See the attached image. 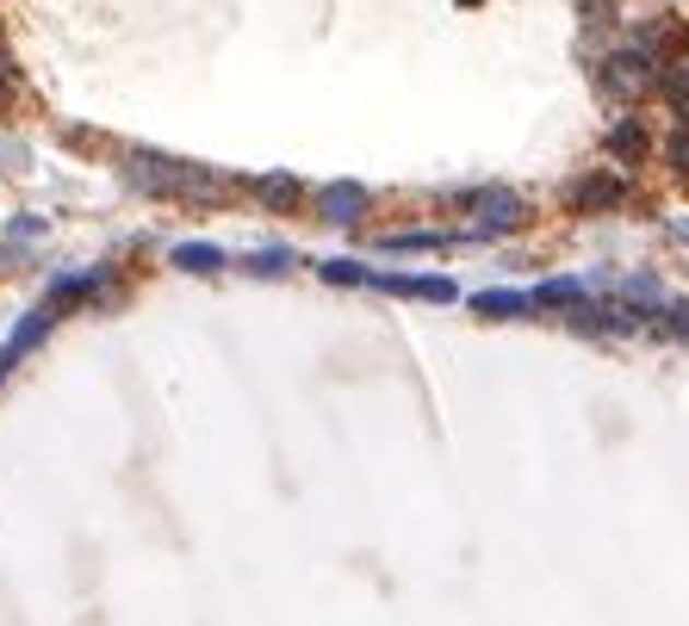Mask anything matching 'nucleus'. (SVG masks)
I'll return each mask as SVG.
<instances>
[{
    "mask_svg": "<svg viewBox=\"0 0 689 626\" xmlns=\"http://www.w3.org/2000/svg\"><path fill=\"white\" fill-rule=\"evenodd\" d=\"M118 162H125V180H131L137 192H150V199H168V205H224V199H236V180L218 168H206V162H180V155L168 150H143V143H131V150H118Z\"/></svg>",
    "mask_w": 689,
    "mask_h": 626,
    "instance_id": "1",
    "label": "nucleus"
},
{
    "mask_svg": "<svg viewBox=\"0 0 689 626\" xmlns=\"http://www.w3.org/2000/svg\"><path fill=\"white\" fill-rule=\"evenodd\" d=\"M472 224L459 229V248H472V243H498V236H510V229L528 224V199H522L516 187H454L447 192Z\"/></svg>",
    "mask_w": 689,
    "mask_h": 626,
    "instance_id": "2",
    "label": "nucleus"
},
{
    "mask_svg": "<svg viewBox=\"0 0 689 626\" xmlns=\"http://www.w3.org/2000/svg\"><path fill=\"white\" fill-rule=\"evenodd\" d=\"M658 75H665V62L646 57L633 38L596 57V87H603V99H615V106H640V99H652L658 94Z\"/></svg>",
    "mask_w": 689,
    "mask_h": 626,
    "instance_id": "3",
    "label": "nucleus"
},
{
    "mask_svg": "<svg viewBox=\"0 0 689 626\" xmlns=\"http://www.w3.org/2000/svg\"><path fill=\"white\" fill-rule=\"evenodd\" d=\"M559 205L572 211V217H609V211L628 205V180L609 168H596V174H577V180H565L559 187Z\"/></svg>",
    "mask_w": 689,
    "mask_h": 626,
    "instance_id": "4",
    "label": "nucleus"
},
{
    "mask_svg": "<svg viewBox=\"0 0 689 626\" xmlns=\"http://www.w3.org/2000/svg\"><path fill=\"white\" fill-rule=\"evenodd\" d=\"M311 211H317V224L329 229H361V217L373 211V192L361 180H324V187L311 192Z\"/></svg>",
    "mask_w": 689,
    "mask_h": 626,
    "instance_id": "5",
    "label": "nucleus"
},
{
    "mask_svg": "<svg viewBox=\"0 0 689 626\" xmlns=\"http://www.w3.org/2000/svg\"><path fill=\"white\" fill-rule=\"evenodd\" d=\"M373 292L410 304H459V285L447 273H404V267H373Z\"/></svg>",
    "mask_w": 689,
    "mask_h": 626,
    "instance_id": "6",
    "label": "nucleus"
},
{
    "mask_svg": "<svg viewBox=\"0 0 689 626\" xmlns=\"http://www.w3.org/2000/svg\"><path fill=\"white\" fill-rule=\"evenodd\" d=\"M57 323H62V304H57V298H44L38 310H25L20 329H13V335L0 342V379H7V373H13V366H20L25 354H32V347L50 342V329H57Z\"/></svg>",
    "mask_w": 689,
    "mask_h": 626,
    "instance_id": "7",
    "label": "nucleus"
},
{
    "mask_svg": "<svg viewBox=\"0 0 689 626\" xmlns=\"http://www.w3.org/2000/svg\"><path fill=\"white\" fill-rule=\"evenodd\" d=\"M472 317H484V323H535V292H510V285H484V292H472Z\"/></svg>",
    "mask_w": 689,
    "mask_h": 626,
    "instance_id": "8",
    "label": "nucleus"
},
{
    "mask_svg": "<svg viewBox=\"0 0 689 626\" xmlns=\"http://www.w3.org/2000/svg\"><path fill=\"white\" fill-rule=\"evenodd\" d=\"M603 150H609L615 168H646L652 155H658V143H652V131L640 118H615L609 137H603Z\"/></svg>",
    "mask_w": 689,
    "mask_h": 626,
    "instance_id": "9",
    "label": "nucleus"
},
{
    "mask_svg": "<svg viewBox=\"0 0 689 626\" xmlns=\"http://www.w3.org/2000/svg\"><path fill=\"white\" fill-rule=\"evenodd\" d=\"M249 192L261 199V211H273V217H292V211L311 205V187L299 180V174H261Z\"/></svg>",
    "mask_w": 689,
    "mask_h": 626,
    "instance_id": "10",
    "label": "nucleus"
},
{
    "mask_svg": "<svg viewBox=\"0 0 689 626\" xmlns=\"http://www.w3.org/2000/svg\"><path fill=\"white\" fill-rule=\"evenodd\" d=\"M168 267L174 273H187V280H211V273H230V248H218V243H174Z\"/></svg>",
    "mask_w": 689,
    "mask_h": 626,
    "instance_id": "11",
    "label": "nucleus"
},
{
    "mask_svg": "<svg viewBox=\"0 0 689 626\" xmlns=\"http://www.w3.org/2000/svg\"><path fill=\"white\" fill-rule=\"evenodd\" d=\"M441 248H459V236H447V229H392V236H379V255H441Z\"/></svg>",
    "mask_w": 689,
    "mask_h": 626,
    "instance_id": "12",
    "label": "nucleus"
},
{
    "mask_svg": "<svg viewBox=\"0 0 689 626\" xmlns=\"http://www.w3.org/2000/svg\"><path fill=\"white\" fill-rule=\"evenodd\" d=\"M292 267H299V255H292L287 243H268V248H249V255H243V273H255V280H287Z\"/></svg>",
    "mask_w": 689,
    "mask_h": 626,
    "instance_id": "13",
    "label": "nucleus"
},
{
    "mask_svg": "<svg viewBox=\"0 0 689 626\" xmlns=\"http://www.w3.org/2000/svg\"><path fill=\"white\" fill-rule=\"evenodd\" d=\"M311 273L324 285H373V267L354 261V255H336V261H311Z\"/></svg>",
    "mask_w": 689,
    "mask_h": 626,
    "instance_id": "14",
    "label": "nucleus"
},
{
    "mask_svg": "<svg viewBox=\"0 0 689 626\" xmlns=\"http://www.w3.org/2000/svg\"><path fill=\"white\" fill-rule=\"evenodd\" d=\"M652 335H677V342H689V298H665V304H658Z\"/></svg>",
    "mask_w": 689,
    "mask_h": 626,
    "instance_id": "15",
    "label": "nucleus"
},
{
    "mask_svg": "<svg viewBox=\"0 0 689 626\" xmlns=\"http://www.w3.org/2000/svg\"><path fill=\"white\" fill-rule=\"evenodd\" d=\"M665 162H670L677 174H689V125H677V131L665 137Z\"/></svg>",
    "mask_w": 689,
    "mask_h": 626,
    "instance_id": "16",
    "label": "nucleus"
},
{
    "mask_svg": "<svg viewBox=\"0 0 689 626\" xmlns=\"http://www.w3.org/2000/svg\"><path fill=\"white\" fill-rule=\"evenodd\" d=\"M584 25H615V0H577Z\"/></svg>",
    "mask_w": 689,
    "mask_h": 626,
    "instance_id": "17",
    "label": "nucleus"
},
{
    "mask_svg": "<svg viewBox=\"0 0 689 626\" xmlns=\"http://www.w3.org/2000/svg\"><path fill=\"white\" fill-rule=\"evenodd\" d=\"M13 236H25V243H32V236H44V217H20V224H13Z\"/></svg>",
    "mask_w": 689,
    "mask_h": 626,
    "instance_id": "18",
    "label": "nucleus"
},
{
    "mask_svg": "<svg viewBox=\"0 0 689 626\" xmlns=\"http://www.w3.org/2000/svg\"><path fill=\"white\" fill-rule=\"evenodd\" d=\"M670 236H677V243L689 248V217H670Z\"/></svg>",
    "mask_w": 689,
    "mask_h": 626,
    "instance_id": "19",
    "label": "nucleus"
}]
</instances>
